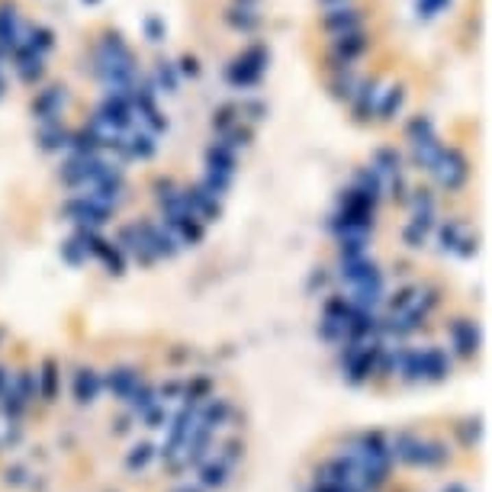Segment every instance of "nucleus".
Returning <instances> with one entry per match:
<instances>
[{
	"instance_id": "nucleus-7",
	"label": "nucleus",
	"mask_w": 492,
	"mask_h": 492,
	"mask_svg": "<svg viewBox=\"0 0 492 492\" xmlns=\"http://www.w3.org/2000/svg\"><path fill=\"white\" fill-rule=\"evenodd\" d=\"M23 39V23H20V13L13 3H3L0 7V49L10 55Z\"/></svg>"
},
{
	"instance_id": "nucleus-8",
	"label": "nucleus",
	"mask_w": 492,
	"mask_h": 492,
	"mask_svg": "<svg viewBox=\"0 0 492 492\" xmlns=\"http://www.w3.org/2000/svg\"><path fill=\"white\" fill-rule=\"evenodd\" d=\"M39 145H42V151H68V145H71V129L64 126L62 119L39 123Z\"/></svg>"
},
{
	"instance_id": "nucleus-24",
	"label": "nucleus",
	"mask_w": 492,
	"mask_h": 492,
	"mask_svg": "<svg viewBox=\"0 0 492 492\" xmlns=\"http://www.w3.org/2000/svg\"><path fill=\"white\" fill-rule=\"evenodd\" d=\"M219 142H225V145L235 148V151H245V148L254 142V126H251V123H245V119H238V123H235L225 136H219Z\"/></svg>"
},
{
	"instance_id": "nucleus-27",
	"label": "nucleus",
	"mask_w": 492,
	"mask_h": 492,
	"mask_svg": "<svg viewBox=\"0 0 492 492\" xmlns=\"http://www.w3.org/2000/svg\"><path fill=\"white\" fill-rule=\"evenodd\" d=\"M367 248H370V238H338V261H360L367 258Z\"/></svg>"
},
{
	"instance_id": "nucleus-4",
	"label": "nucleus",
	"mask_w": 492,
	"mask_h": 492,
	"mask_svg": "<svg viewBox=\"0 0 492 492\" xmlns=\"http://www.w3.org/2000/svg\"><path fill=\"white\" fill-rule=\"evenodd\" d=\"M322 29L332 32V36L364 29V13L357 10L354 3H345V7H328V10L322 13Z\"/></svg>"
},
{
	"instance_id": "nucleus-17",
	"label": "nucleus",
	"mask_w": 492,
	"mask_h": 492,
	"mask_svg": "<svg viewBox=\"0 0 492 492\" xmlns=\"http://www.w3.org/2000/svg\"><path fill=\"white\" fill-rule=\"evenodd\" d=\"M126 145H129V158H138V161H148V158L158 151V142L151 132L145 129H136V132H129L126 136Z\"/></svg>"
},
{
	"instance_id": "nucleus-46",
	"label": "nucleus",
	"mask_w": 492,
	"mask_h": 492,
	"mask_svg": "<svg viewBox=\"0 0 492 492\" xmlns=\"http://www.w3.org/2000/svg\"><path fill=\"white\" fill-rule=\"evenodd\" d=\"M235 3H245V7H258L261 0H235Z\"/></svg>"
},
{
	"instance_id": "nucleus-19",
	"label": "nucleus",
	"mask_w": 492,
	"mask_h": 492,
	"mask_svg": "<svg viewBox=\"0 0 492 492\" xmlns=\"http://www.w3.org/2000/svg\"><path fill=\"white\" fill-rule=\"evenodd\" d=\"M138 383V373L136 370H129V367H119V370H110V377H106V389L113 393V396L126 399Z\"/></svg>"
},
{
	"instance_id": "nucleus-32",
	"label": "nucleus",
	"mask_w": 492,
	"mask_h": 492,
	"mask_svg": "<svg viewBox=\"0 0 492 492\" xmlns=\"http://www.w3.org/2000/svg\"><path fill=\"white\" fill-rule=\"evenodd\" d=\"M241 58H245V62H251L258 71H267V64H271V49L261 45V42H254V45H248V49L241 52Z\"/></svg>"
},
{
	"instance_id": "nucleus-42",
	"label": "nucleus",
	"mask_w": 492,
	"mask_h": 492,
	"mask_svg": "<svg viewBox=\"0 0 492 492\" xmlns=\"http://www.w3.org/2000/svg\"><path fill=\"white\" fill-rule=\"evenodd\" d=\"M447 7V0H419V10L425 13V16H434L438 10H444Z\"/></svg>"
},
{
	"instance_id": "nucleus-14",
	"label": "nucleus",
	"mask_w": 492,
	"mask_h": 492,
	"mask_svg": "<svg viewBox=\"0 0 492 492\" xmlns=\"http://www.w3.org/2000/svg\"><path fill=\"white\" fill-rule=\"evenodd\" d=\"M206 168L235 174V168H238V151L229 148L225 142H212V145L206 148Z\"/></svg>"
},
{
	"instance_id": "nucleus-34",
	"label": "nucleus",
	"mask_w": 492,
	"mask_h": 492,
	"mask_svg": "<svg viewBox=\"0 0 492 492\" xmlns=\"http://www.w3.org/2000/svg\"><path fill=\"white\" fill-rule=\"evenodd\" d=\"M129 399H132V408H136V412H145L148 406H155V402H158L155 389L145 386V383H136V389L129 393Z\"/></svg>"
},
{
	"instance_id": "nucleus-36",
	"label": "nucleus",
	"mask_w": 492,
	"mask_h": 492,
	"mask_svg": "<svg viewBox=\"0 0 492 492\" xmlns=\"http://www.w3.org/2000/svg\"><path fill=\"white\" fill-rule=\"evenodd\" d=\"M39 380H42V396L52 399L55 396V386H58V370H55V360H45Z\"/></svg>"
},
{
	"instance_id": "nucleus-44",
	"label": "nucleus",
	"mask_w": 492,
	"mask_h": 492,
	"mask_svg": "<svg viewBox=\"0 0 492 492\" xmlns=\"http://www.w3.org/2000/svg\"><path fill=\"white\" fill-rule=\"evenodd\" d=\"M180 389H184V386H180L177 380H171V383H164V386H161V396H177Z\"/></svg>"
},
{
	"instance_id": "nucleus-45",
	"label": "nucleus",
	"mask_w": 492,
	"mask_h": 492,
	"mask_svg": "<svg viewBox=\"0 0 492 492\" xmlns=\"http://www.w3.org/2000/svg\"><path fill=\"white\" fill-rule=\"evenodd\" d=\"M319 3L328 10V7H345V3H354V0H319Z\"/></svg>"
},
{
	"instance_id": "nucleus-5",
	"label": "nucleus",
	"mask_w": 492,
	"mask_h": 492,
	"mask_svg": "<svg viewBox=\"0 0 492 492\" xmlns=\"http://www.w3.org/2000/svg\"><path fill=\"white\" fill-rule=\"evenodd\" d=\"M377 100H380V81H373V77L360 81L357 90L351 94V113H354V119H360V123L373 119L377 116Z\"/></svg>"
},
{
	"instance_id": "nucleus-37",
	"label": "nucleus",
	"mask_w": 492,
	"mask_h": 492,
	"mask_svg": "<svg viewBox=\"0 0 492 492\" xmlns=\"http://www.w3.org/2000/svg\"><path fill=\"white\" fill-rule=\"evenodd\" d=\"M402 241H406L408 248H425L428 245V232L419 229L415 222H408V225H402Z\"/></svg>"
},
{
	"instance_id": "nucleus-38",
	"label": "nucleus",
	"mask_w": 492,
	"mask_h": 492,
	"mask_svg": "<svg viewBox=\"0 0 492 492\" xmlns=\"http://www.w3.org/2000/svg\"><path fill=\"white\" fill-rule=\"evenodd\" d=\"M177 193H180V187L171 177H158L155 180V203L158 206H161V203H168L171 197H177Z\"/></svg>"
},
{
	"instance_id": "nucleus-21",
	"label": "nucleus",
	"mask_w": 492,
	"mask_h": 492,
	"mask_svg": "<svg viewBox=\"0 0 492 492\" xmlns=\"http://www.w3.org/2000/svg\"><path fill=\"white\" fill-rule=\"evenodd\" d=\"M351 187L360 190V193H370V197L383 199V177H380L373 168H357L354 177H351Z\"/></svg>"
},
{
	"instance_id": "nucleus-16",
	"label": "nucleus",
	"mask_w": 492,
	"mask_h": 492,
	"mask_svg": "<svg viewBox=\"0 0 492 492\" xmlns=\"http://www.w3.org/2000/svg\"><path fill=\"white\" fill-rule=\"evenodd\" d=\"M447 370H450V360L441 347H425V351H421V377L441 380Z\"/></svg>"
},
{
	"instance_id": "nucleus-43",
	"label": "nucleus",
	"mask_w": 492,
	"mask_h": 492,
	"mask_svg": "<svg viewBox=\"0 0 492 492\" xmlns=\"http://www.w3.org/2000/svg\"><path fill=\"white\" fill-rule=\"evenodd\" d=\"M145 32H148V39H151V42H158V39H161V23H158V20H148V23H145Z\"/></svg>"
},
{
	"instance_id": "nucleus-40",
	"label": "nucleus",
	"mask_w": 492,
	"mask_h": 492,
	"mask_svg": "<svg viewBox=\"0 0 492 492\" xmlns=\"http://www.w3.org/2000/svg\"><path fill=\"white\" fill-rule=\"evenodd\" d=\"M148 457H151V444H138V447L129 454V470H142L148 463Z\"/></svg>"
},
{
	"instance_id": "nucleus-1",
	"label": "nucleus",
	"mask_w": 492,
	"mask_h": 492,
	"mask_svg": "<svg viewBox=\"0 0 492 492\" xmlns=\"http://www.w3.org/2000/svg\"><path fill=\"white\" fill-rule=\"evenodd\" d=\"M431 174H434V180H438V187L444 190H460L463 184H467V177H470V164H467V158L457 151V148H441L438 161L431 164Z\"/></svg>"
},
{
	"instance_id": "nucleus-26",
	"label": "nucleus",
	"mask_w": 492,
	"mask_h": 492,
	"mask_svg": "<svg viewBox=\"0 0 492 492\" xmlns=\"http://www.w3.org/2000/svg\"><path fill=\"white\" fill-rule=\"evenodd\" d=\"M23 42L29 45L32 52L45 55L49 49H55V32L45 29V26H29V29H26V36H23Z\"/></svg>"
},
{
	"instance_id": "nucleus-22",
	"label": "nucleus",
	"mask_w": 492,
	"mask_h": 492,
	"mask_svg": "<svg viewBox=\"0 0 492 492\" xmlns=\"http://www.w3.org/2000/svg\"><path fill=\"white\" fill-rule=\"evenodd\" d=\"M357 84H360V77L354 74V68H341V71H335L332 74V81H328L332 94H335L338 100H351V94L357 90Z\"/></svg>"
},
{
	"instance_id": "nucleus-28",
	"label": "nucleus",
	"mask_w": 492,
	"mask_h": 492,
	"mask_svg": "<svg viewBox=\"0 0 492 492\" xmlns=\"http://www.w3.org/2000/svg\"><path fill=\"white\" fill-rule=\"evenodd\" d=\"M229 412H232V406L225 402V399H212L210 406L199 412V421H203V425H210V428H219L222 421L229 419Z\"/></svg>"
},
{
	"instance_id": "nucleus-23",
	"label": "nucleus",
	"mask_w": 492,
	"mask_h": 492,
	"mask_svg": "<svg viewBox=\"0 0 492 492\" xmlns=\"http://www.w3.org/2000/svg\"><path fill=\"white\" fill-rule=\"evenodd\" d=\"M238 119H241L238 103H222V106H216V110H212L210 126H212V132H216V136H225V132H229Z\"/></svg>"
},
{
	"instance_id": "nucleus-31",
	"label": "nucleus",
	"mask_w": 492,
	"mask_h": 492,
	"mask_svg": "<svg viewBox=\"0 0 492 492\" xmlns=\"http://www.w3.org/2000/svg\"><path fill=\"white\" fill-rule=\"evenodd\" d=\"M238 113L245 123H261L264 116H267V103H264L261 97H245L238 103Z\"/></svg>"
},
{
	"instance_id": "nucleus-15",
	"label": "nucleus",
	"mask_w": 492,
	"mask_h": 492,
	"mask_svg": "<svg viewBox=\"0 0 492 492\" xmlns=\"http://www.w3.org/2000/svg\"><path fill=\"white\" fill-rule=\"evenodd\" d=\"M441 142H438V136H428V138H415L412 142V164L419 171H431V164L438 161V155H441Z\"/></svg>"
},
{
	"instance_id": "nucleus-30",
	"label": "nucleus",
	"mask_w": 492,
	"mask_h": 492,
	"mask_svg": "<svg viewBox=\"0 0 492 492\" xmlns=\"http://www.w3.org/2000/svg\"><path fill=\"white\" fill-rule=\"evenodd\" d=\"M155 90H164V94H177V71H174V64L161 62L155 68Z\"/></svg>"
},
{
	"instance_id": "nucleus-11",
	"label": "nucleus",
	"mask_w": 492,
	"mask_h": 492,
	"mask_svg": "<svg viewBox=\"0 0 492 492\" xmlns=\"http://www.w3.org/2000/svg\"><path fill=\"white\" fill-rule=\"evenodd\" d=\"M225 23H229L235 32H254L264 26V16L258 13V7H245V3H235L225 10Z\"/></svg>"
},
{
	"instance_id": "nucleus-33",
	"label": "nucleus",
	"mask_w": 492,
	"mask_h": 492,
	"mask_svg": "<svg viewBox=\"0 0 492 492\" xmlns=\"http://www.w3.org/2000/svg\"><path fill=\"white\" fill-rule=\"evenodd\" d=\"M406 136H408V142H415V138H428V136H434V126H431L428 116H412V119H408V126H406Z\"/></svg>"
},
{
	"instance_id": "nucleus-2",
	"label": "nucleus",
	"mask_w": 492,
	"mask_h": 492,
	"mask_svg": "<svg viewBox=\"0 0 492 492\" xmlns=\"http://www.w3.org/2000/svg\"><path fill=\"white\" fill-rule=\"evenodd\" d=\"M367 49H370V36H367L364 29L341 32V36H335V39H332L328 62H332V68H335V71H341V68H354V62L367 52Z\"/></svg>"
},
{
	"instance_id": "nucleus-9",
	"label": "nucleus",
	"mask_w": 492,
	"mask_h": 492,
	"mask_svg": "<svg viewBox=\"0 0 492 492\" xmlns=\"http://www.w3.org/2000/svg\"><path fill=\"white\" fill-rule=\"evenodd\" d=\"M264 71H258L251 62H245V58H232V64L225 68V81H229L232 87H238V90H251V87L261 84Z\"/></svg>"
},
{
	"instance_id": "nucleus-41",
	"label": "nucleus",
	"mask_w": 492,
	"mask_h": 492,
	"mask_svg": "<svg viewBox=\"0 0 492 492\" xmlns=\"http://www.w3.org/2000/svg\"><path fill=\"white\" fill-rule=\"evenodd\" d=\"M180 74H184V77H197L199 74V62L193 55H184V58H180Z\"/></svg>"
},
{
	"instance_id": "nucleus-35",
	"label": "nucleus",
	"mask_w": 492,
	"mask_h": 492,
	"mask_svg": "<svg viewBox=\"0 0 492 492\" xmlns=\"http://www.w3.org/2000/svg\"><path fill=\"white\" fill-rule=\"evenodd\" d=\"M62 258H64L68 264H74V267H77V264H84L90 254H87V248H84V245H81L77 238H68V241L62 245Z\"/></svg>"
},
{
	"instance_id": "nucleus-29",
	"label": "nucleus",
	"mask_w": 492,
	"mask_h": 492,
	"mask_svg": "<svg viewBox=\"0 0 492 492\" xmlns=\"http://www.w3.org/2000/svg\"><path fill=\"white\" fill-rule=\"evenodd\" d=\"M460 238H463V225H460L457 219L441 222V225H438V245H441V251H454Z\"/></svg>"
},
{
	"instance_id": "nucleus-3",
	"label": "nucleus",
	"mask_w": 492,
	"mask_h": 492,
	"mask_svg": "<svg viewBox=\"0 0 492 492\" xmlns=\"http://www.w3.org/2000/svg\"><path fill=\"white\" fill-rule=\"evenodd\" d=\"M180 190H184V199H187L190 212H193L203 225H206V222H216L222 216V199L212 197L210 190H203L199 184H193V187H180Z\"/></svg>"
},
{
	"instance_id": "nucleus-48",
	"label": "nucleus",
	"mask_w": 492,
	"mask_h": 492,
	"mask_svg": "<svg viewBox=\"0 0 492 492\" xmlns=\"http://www.w3.org/2000/svg\"><path fill=\"white\" fill-rule=\"evenodd\" d=\"M87 3H100V0H87Z\"/></svg>"
},
{
	"instance_id": "nucleus-39",
	"label": "nucleus",
	"mask_w": 492,
	"mask_h": 492,
	"mask_svg": "<svg viewBox=\"0 0 492 492\" xmlns=\"http://www.w3.org/2000/svg\"><path fill=\"white\" fill-rule=\"evenodd\" d=\"M225 470H229V467H225V463H210V467H203V486H222V482H225Z\"/></svg>"
},
{
	"instance_id": "nucleus-12",
	"label": "nucleus",
	"mask_w": 492,
	"mask_h": 492,
	"mask_svg": "<svg viewBox=\"0 0 492 492\" xmlns=\"http://www.w3.org/2000/svg\"><path fill=\"white\" fill-rule=\"evenodd\" d=\"M402 106H406V90L399 84L386 87V90H380V100H377V116L383 123H393L402 116Z\"/></svg>"
},
{
	"instance_id": "nucleus-13",
	"label": "nucleus",
	"mask_w": 492,
	"mask_h": 492,
	"mask_svg": "<svg viewBox=\"0 0 492 492\" xmlns=\"http://www.w3.org/2000/svg\"><path fill=\"white\" fill-rule=\"evenodd\" d=\"M450 338H454V347L460 351L463 357L476 354V347H480V335H476V325L467 322V319H457V322H450Z\"/></svg>"
},
{
	"instance_id": "nucleus-25",
	"label": "nucleus",
	"mask_w": 492,
	"mask_h": 492,
	"mask_svg": "<svg viewBox=\"0 0 492 492\" xmlns=\"http://www.w3.org/2000/svg\"><path fill=\"white\" fill-rule=\"evenodd\" d=\"M232 177L235 174H225V171H212V168H206L203 171V180H199V187L203 190H210L212 197H225L229 193V187H232Z\"/></svg>"
},
{
	"instance_id": "nucleus-47",
	"label": "nucleus",
	"mask_w": 492,
	"mask_h": 492,
	"mask_svg": "<svg viewBox=\"0 0 492 492\" xmlns=\"http://www.w3.org/2000/svg\"><path fill=\"white\" fill-rule=\"evenodd\" d=\"M3 90H7V84H3V74H0V97H3Z\"/></svg>"
},
{
	"instance_id": "nucleus-6",
	"label": "nucleus",
	"mask_w": 492,
	"mask_h": 492,
	"mask_svg": "<svg viewBox=\"0 0 492 492\" xmlns=\"http://www.w3.org/2000/svg\"><path fill=\"white\" fill-rule=\"evenodd\" d=\"M64 103H68V94H64V87H45V90H39V97L32 100V116H36L39 123H49V119H62Z\"/></svg>"
},
{
	"instance_id": "nucleus-10",
	"label": "nucleus",
	"mask_w": 492,
	"mask_h": 492,
	"mask_svg": "<svg viewBox=\"0 0 492 492\" xmlns=\"http://www.w3.org/2000/svg\"><path fill=\"white\" fill-rule=\"evenodd\" d=\"M145 235H148V245H151L155 258H171V254L177 251V238L171 235V229L164 222H145Z\"/></svg>"
},
{
	"instance_id": "nucleus-18",
	"label": "nucleus",
	"mask_w": 492,
	"mask_h": 492,
	"mask_svg": "<svg viewBox=\"0 0 492 492\" xmlns=\"http://www.w3.org/2000/svg\"><path fill=\"white\" fill-rule=\"evenodd\" d=\"M100 386H103L100 373H94V370H77V377H74V396H77V402H94Z\"/></svg>"
},
{
	"instance_id": "nucleus-20",
	"label": "nucleus",
	"mask_w": 492,
	"mask_h": 492,
	"mask_svg": "<svg viewBox=\"0 0 492 492\" xmlns=\"http://www.w3.org/2000/svg\"><path fill=\"white\" fill-rule=\"evenodd\" d=\"M370 168L377 171L380 177H389V174H396V171H402V155H399L396 148H377L373 151V158H370Z\"/></svg>"
}]
</instances>
